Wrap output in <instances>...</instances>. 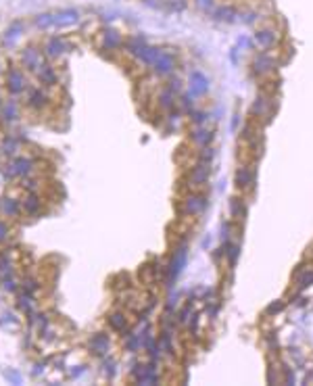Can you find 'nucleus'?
<instances>
[{
  "label": "nucleus",
  "instance_id": "obj_1",
  "mask_svg": "<svg viewBox=\"0 0 313 386\" xmlns=\"http://www.w3.org/2000/svg\"><path fill=\"white\" fill-rule=\"evenodd\" d=\"M31 167H34V161L27 159V157H17L13 159L9 165H5L3 169V176L13 180V178H21V176H27L31 171Z\"/></svg>",
  "mask_w": 313,
  "mask_h": 386
},
{
  "label": "nucleus",
  "instance_id": "obj_2",
  "mask_svg": "<svg viewBox=\"0 0 313 386\" xmlns=\"http://www.w3.org/2000/svg\"><path fill=\"white\" fill-rule=\"evenodd\" d=\"M52 19H54L56 29H67V27H73L80 23V11L77 9H61V11L52 13Z\"/></svg>",
  "mask_w": 313,
  "mask_h": 386
},
{
  "label": "nucleus",
  "instance_id": "obj_3",
  "mask_svg": "<svg viewBox=\"0 0 313 386\" xmlns=\"http://www.w3.org/2000/svg\"><path fill=\"white\" fill-rule=\"evenodd\" d=\"M21 65L27 69V71H38L44 61H42V52L36 48V46H27L21 50Z\"/></svg>",
  "mask_w": 313,
  "mask_h": 386
},
{
  "label": "nucleus",
  "instance_id": "obj_4",
  "mask_svg": "<svg viewBox=\"0 0 313 386\" xmlns=\"http://www.w3.org/2000/svg\"><path fill=\"white\" fill-rule=\"evenodd\" d=\"M25 31V23L23 21H13L5 31H3V46L7 48H13L17 44V40L23 36Z\"/></svg>",
  "mask_w": 313,
  "mask_h": 386
},
{
  "label": "nucleus",
  "instance_id": "obj_5",
  "mask_svg": "<svg viewBox=\"0 0 313 386\" xmlns=\"http://www.w3.org/2000/svg\"><path fill=\"white\" fill-rule=\"evenodd\" d=\"M7 90H9L11 94H15V96L25 90V75H23L21 69L11 67V69L7 71Z\"/></svg>",
  "mask_w": 313,
  "mask_h": 386
},
{
  "label": "nucleus",
  "instance_id": "obj_6",
  "mask_svg": "<svg viewBox=\"0 0 313 386\" xmlns=\"http://www.w3.org/2000/svg\"><path fill=\"white\" fill-rule=\"evenodd\" d=\"M150 67H152V71H154L156 75H167V73H171L173 67H175L173 54H169V52H161L159 56H156V61L152 63Z\"/></svg>",
  "mask_w": 313,
  "mask_h": 386
},
{
  "label": "nucleus",
  "instance_id": "obj_7",
  "mask_svg": "<svg viewBox=\"0 0 313 386\" xmlns=\"http://www.w3.org/2000/svg\"><path fill=\"white\" fill-rule=\"evenodd\" d=\"M44 50H46V56L56 59V56H61L63 52H69V44H67L65 40H63L61 36H52V38H48Z\"/></svg>",
  "mask_w": 313,
  "mask_h": 386
},
{
  "label": "nucleus",
  "instance_id": "obj_8",
  "mask_svg": "<svg viewBox=\"0 0 313 386\" xmlns=\"http://www.w3.org/2000/svg\"><path fill=\"white\" fill-rule=\"evenodd\" d=\"M90 351L92 353H96V355H105V353L109 351V346H111V340H109V334H103V332H99V334H94L92 338H90Z\"/></svg>",
  "mask_w": 313,
  "mask_h": 386
},
{
  "label": "nucleus",
  "instance_id": "obj_9",
  "mask_svg": "<svg viewBox=\"0 0 313 386\" xmlns=\"http://www.w3.org/2000/svg\"><path fill=\"white\" fill-rule=\"evenodd\" d=\"M121 42H123V38H121V34H119L117 29L107 27V29L103 31V48H105V50H115V48L121 46Z\"/></svg>",
  "mask_w": 313,
  "mask_h": 386
},
{
  "label": "nucleus",
  "instance_id": "obj_10",
  "mask_svg": "<svg viewBox=\"0 0 313 386\" xmlns=\"http://www.w3.org/2000/svg\"><path fill=\"white\" fill-rule=\"evenodd\" d=\"M27 105H29V109L40 111V109H44L48 105V96L42 90H31L29 96H27Z\"/></svg>",
  "mask_w": 313,
  "mask_h": 386
},
{
  "label": "nucleus",
  "instance_id": "obj_11",
  "mask_svg": "<svg viewBox=\"0 0 313 386\" xmlns=\"http://www.w3.org/2000/svg\"><path fill=\"white\" fill-rule=\"evenodd\" d=\"M184 263H186V248L182 246V248H178V253L173 255V259H171V263H169L167 278H169V280H171V278H175V276L180 274V269L184 267Z\"/></svg>",
  "mask_w": 313,
  "mask_h": 386
},
{
  "label": "nucleus",
  "instance_id": "obj_12",
  "mask_svg": "<svg viewBox=\"0 0 313 386\" xmlns=\"http://www.w3.org/2000/svg\"><path fill=\"white\" fill-rule=\"evenodd\" d=\"M36 75H38V80L42 82V84H46V86H56V82H58V78H56V71H54V67H50V65H44L36 71Z\"/></svg>",
  "mask_w": 313,
  "mask_h": 386
},
{
  "label": "nucleus",
  "instance_id": "obj_13",
  "mask_svg": "<svg viewBox=\"0 0 313 386\" xmlns=\"http://www.w3.org/2000/svg\"><path fill=\"white\" fill-rule=\"evenodd\" d=\"M136 380H138L140 384H152V382H156V374H154L152 368L140 365V368L136 370Z\"/></svg>",
  "mask_w": 313,
  "mask_h": 386
},
{
  "label": "nucleus",
  "instance_id": "obj_14",
  "mask_svg": "<svg viewBox=\"0 0 313 386\" xmlns=\"http://www.w3.org/2000/svg\"><path fill=\"white\" fill-rule=\"evenodd\" d=\"M203 209H205V199H203V197L192 195V197H188V199H186V213L194 215V213H201Z\"/></svg>",
  "mask_w": 313,
  "mask_h": 386
},
{
  "label": "nucleus",
  "instance_id": "obj_15",
  "mask_svg": "<svg viewBox=\"0 0 313 386\" xmlns=\"http://www.w3.org/2000/svg\"><path fill=\"white\" fill-rule=\"evenodd\" d=\"M0 209H3V213L7 215V217H15V215H19L21 213V205L15 201V199H5L3 201V205H0Z\"/></svg>",
  "mask_w": 313,
  "mask_h": 386
},
{
  "label": "nucleus",
  "instance_id": "obj_16",
  "mask_svg": "<svg viewBox=\"0 0 313 386\" xmlns=\"http://www.w3.org/2000/svg\"><path fill=\"white\" fill-rule=\"evenodd\" d=\"M34 25L38 29H52L54 27V19H52V13H40L34 17Z\"/></svg>",
  "mask_w": 313,
  "mask_h": 386
},
{
  "label": "nucleus",
  "instance_id": "obj_17",
  "mask_svg": "<svg viewBox=\"0 0 313 386\" xmlns=\"http://www.w3.org/2000/svg\"><path fill=\"white\" fill-rule=\"evenodd\" d=\"M23 211L27 213V215H36L38 211H40V199L36 197V195H29L25 201H23Z\"/></svg>",
  "mask_w": 313,
  "mask_h": 386
},
{
  "label": "nucleus",
  "instance_id": "obj_18",
  "mask_svg": "<svg viewBox=\"0 0 313 386\" xmlns=\"http://www.w3.org/2000/svg\"><path fill=\"white\" fill-rule=\"evenodd\" d=\"M255 40L261 46H271L276 42V34H273L271 29H261V31H257V34H255Z\"/></svg>",
  "mask_w": 313,
  "mask_h": 386
},
{
  "label": "nucleus",
  "instance_id": "obj_19",
  "mask_svg": "<svg viewBox=\"0 0 313 386\" xmlns=\"http://www.w3.org/2000/svg\"><path fill=\"white\" fill-rule=\"evenodd\" d=\"M190 84H192V90L194 92H205L207 90V78L203 75V73H199V71H194L192 75H190Z\"/></svg>",
  "mask_w": 313,
  "mask_h": 386
},
{
  "label": "nucleus",
  "instance_id": "obj_20",
  "mask_svg": "<svg viewBox=\"0 0 313 386\" xmlns=\"http://www.w3.org/2000/svg\"><path fill=\"white\" fill-rule=\"evenodd\" d=\"M109 326H111L113 330H117V332H123L125 326H128V321H125V315H123V313H113V315L109 317Z\"/></svg>",
  "mask_w": 313,
  "mask_h": 386
},
{
  "label": "nucleus",
  "instance_id": "obj_21",
  "mask_svg": "<svg viewBox=\"0 0 313 386\" xmlns=\"http://www.w3.org/2000/svg\"><path fill=\"white\" fill-rule=\"evenodd\" d=\"M271 67H273V61H271L269 56H265V54H259V56L255 59V71L263 73V71H269Z\"/></svg>",
  "mask_w": 313,
  "mask_h": 386
},
{
  "label": "nucleus",
  "instance_id": "obj_22",
  "mask_svg": "<svg viewBox=\"0 0 313 386\" xmlns=\"http://www.w3.org/2000/svg\"><path fill=\"white\" fill-rule=\"evenodd\" d=\"M3 117H5V121H15V119L19 117V113H17V105H15L13 101H9V103L5 105V109H3Z\"/></svg>",
  "mask_w": 313,
  "mask_h": 386
},
{
  "label": "nucleus",
  "instance_id": "obj_23",
  "mask_svg": "<svg viewBox=\"0 0 313 386\" xmlns=\"http://www.w3.org/2000/svg\"><path fill=\"white\" fill-rule=\"evenodd\" d=\"M215 17H217V19H222V21H234L236 11H234L232 7H222V9H217V11H215Z\"/></svg>",
  "mask_w": 313,
  "mask_h": 386
},
{
  "label": "nucleus",
  "instance_id": "obj_24",
  "mask_svg": "<svg viewBox=\"0 0 313 386\" xmlns=\"http://www.w3.org/2000/svg\"><path fill=\"white\" fill-rule=\"evenodd\" d=\"M17 150H19V140L7 138V140L3 142V152H5V155H15Z\"/></svg>",
  "mask_w": 313,
  "mask_h": 386
},
{
  "label": "nucleus",
  "instance_id": "obj_25",
  "mask_svg": "<svg viewBox=\"0 0 313 386\" xmlns=\"http://www.w3.org/2000/svg\"><path fill=\"white\" fill-rule=\"evenodd\" d=\"M250 180H253V176H250L248 169H244V167L238 169V173H236V182H238V186H248Z\"/></svg>",
  "mask_w": 313,
  "mask_h": 386
},
{
  "label": "nucleus",
  "instance_id": "obj_26",
  "mask_svg": "<svg viewBox=\"0 0 313 386\" xmlns=\"http://www.w3.org/2000/svg\"><path fill=\"white\" fill-rule=\"evenodd\" d=\"M13 269H11V261L3 255L0 257V278H11Z\"/></svg>",
  "mask_w": 313,
  "mask_h": 386
},
{
  "label": "nucleus",
  "instance_id": "obj_27",
  "mask_svg": "<svg viewBox=\"0 0 313 386\" xmlns=\"http://www.w3.org/2000/svg\"><path fill=\"white\" fill-rule=\"evenodd\" d=\"M19 307L23 309V311H31V295H21V299H19Z\"/></svg>",
  "mask_w": 313,
  "mask_h": 386
},
{
  "label": "nucleus",
  "instance_id": "obj_28",
  "mask_svg": "<svg viewBox=\"0 0 313 386\" xmlns=\"http://www.w3.org/2000/svg\"><path fill=\"white\" fill-rule=\"evenodd\" d=\"M3 288H5V291H9V293H13L17 286H15L13 278H3Z\"/></svg>",
  "mask_w": 313,
  "mask_h": 386
},
{
  "label": "nucleus",
  "instance_id": "obj_29",
  "mask_svg": "<svg viewBox=\"0 0 313 386\" xmlns=\"http://www.w3.org/2000/svg\"><path fill=\"white\" fill-rule=\"evenodd\" d=\"M5 376H7V378L13 382V384H19V382H21V378H19V374H17V372H7Z\"/></svg>",
  "mask_w": 313,
  "mask_h": 386
},
{
  "label": "nucleus",
  "instance_id": "obj_30",
  "mask_svg": "<svg viewBox=\"0 0 313 386\" xmlns=\"http://www.w3.org/2000/svg\"><path fill=\"white\" fill-rule=\"evenodd\" d=\"M197 3H199V7H203V9H211L213 0H197Z\"/></svg>",
  "mask_w": 313,
  "mask_h": 386
},
{
  "label": "nucleus",
  "instance_id": "obj_31",
  "mask_svg": "<svg viewBox=\"0 0 313 386\" xmlns=\"http://www.w3.org/2000/svg\"><path fill=\"white\" fill-rule=\"evenodd\" d=\"M7 238V223H0V240Z\"/></svg>",
  "mask_w": 313,
  "mask_h": 386
}]
</instances>
